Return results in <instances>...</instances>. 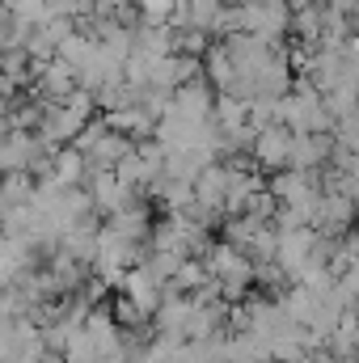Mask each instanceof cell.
Segmentation results:
<instances>
[{
  "label": "cell",
  "mask_w": 359,
  "mask_h": 363,
  "mask_svg": "<svg viewBox=\"0 0 359 363\" xmlns=\"http://www.w3.org/2000/svg\"><path fill=\"white\" fill-rule=\"evenodd\" d=\"M30 199H34V182H26L21 174H9V178L0 182V211L21 207V203H30Z\"/></svg>",
  "instance_id": "1"
},
{
  "label": "cell",
  "mask_w": 359,
  "mask_h": 363,
  "mask_svg": "<svg viewBox=\"0 0 359 363\" xmlns=\"http://www.w3.org/2000/svg\"><path fill=\"white\" fill-rule=\"evenodd\" d=\"M77 169H81V161H77V157H60V165H55V174H60V186H64V182L72 186Z\"/></svg>",
  "instance_id": "2"
}]
</instances>
